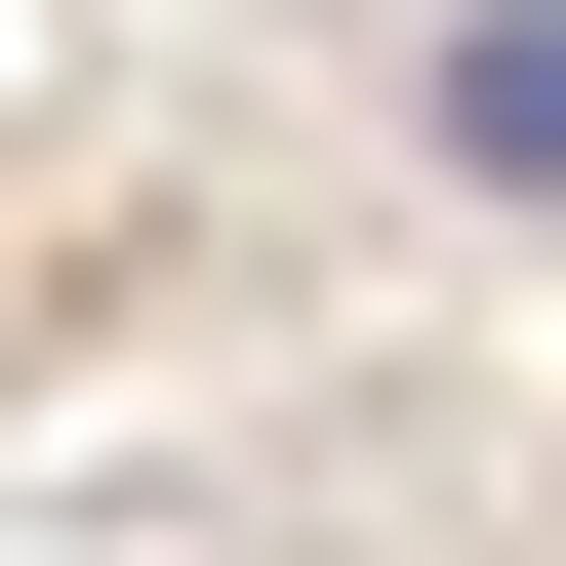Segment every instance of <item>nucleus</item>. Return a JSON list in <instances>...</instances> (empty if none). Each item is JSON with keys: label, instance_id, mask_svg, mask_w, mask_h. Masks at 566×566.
I'll use <instances>...</instances> for the list:
<instances>
[{"label": "nucleus", "instance_id": "obj_1", "mask_svg": "<svg viewBox=\"0 0 566 566\" xmlns=\"http://www.w3.org/2000/svg\"><path fill=\"white\" fill-rule=\"evenodd\" d=\"M446 163H566V0H485V41H446Z\"/></svg>", "mask_w": 566, "mask_h": 566}]
</instances>
